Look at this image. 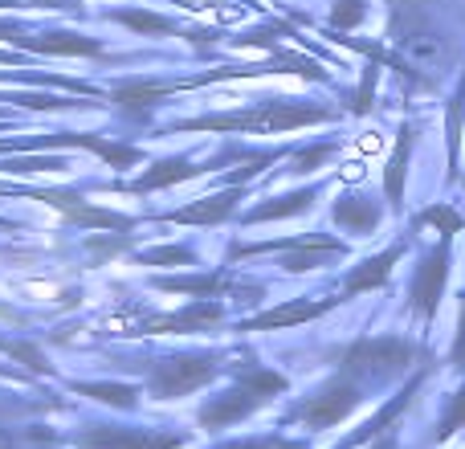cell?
I'll return each mask as SVG.
<instances>
[{
	"mask_svg": "<svg viewBox=\"0 0 465 449\" xmlns=\"http://www.w3.org/2000/svg\"><path fill=\"white\" fill-rule=\"evenodd\" d=\"M331 111L306 103H262L245 106V111L229 115H204V119H184L176 131H257V135H282L294 127H311V123H327Z\"/></svg>",
	"mask_w": 465,
	"mask_h": 449,
	"instance_id": "obj_1",
	"label": "cell"
},
{
	"mask_svg": "<svg viewBox=\"0 0 465 449\" xmlns=\"http://www.w3.org/2000/svg\"><path fill=\"white\" fill-rule=\"evenodd\" d=\"M420 347L404 335H368L343 352V376L351 380H392L412 368Z\"/></svg>",
	"mask_w": 465,
	"mask_h": 449,
	"instance_id": "obj_2",
	"label": "cell"
},
{
	"mask_svg": "<svg viewBox=\"0 0 465 449\" xmlns=\"http://www.w3.org/2000/svg\"><path fill=\"white\" fill-rule=\"evenodd\" d=\"M278 393H286V376H278V372H270V368H241L237 372V388L225 393V396H217L213 404H204L201 409V425L204 429L237 425L241 417H249L257 404H265L270 396H278Z\"/></svg>",
	"mask_w": 465,
	"mask_h": 449,
	"instance_id": "obj_3",
	"label": "cell"
},
{
	"mask_svg": "<svg viewBox=\"0 0 465 449\" xmlns=\"http://www.w3.org/2000/svg\"><path fill=\"white\" fill-rule=\"evenodd\" d=\"M217 360L213 355H172V360H160L152 368V393L160 401H176V396H188L196 388H204L213 376H217Z\"/></svg>",
	"mask_w": 465,
	"mask_h": 449,
	"instance_id": "obj_4",
	"label": "cell"
},
{
	"mask_svg": "<svg viewBox=\"0 0 465 449\" xmlns=\"http://www.w3.org/2000/svg\"><path fill=\"white\" fill-rule=\"evenodd\" d=\"M29 147H86V152H98L111 168H131V164L143 160L139 147L127 144H106V139L82 135V131H57V135H41V139H0V152H29Z\"/></svg>",
	"mask_w": 465,
	"mask_h": 449,
	"instance_id": "obj_5",
	"label": "cell"
},
{
	"mask_svg": "<svg viewBox=\"0 0 465 449\" xmlns=\"http://www.w3.org/2000/svg\"><path fill=\"white\" fill-rule=\"evenodd\" d=\"M360 401H363L360 384H355L351 376H339V380H331L319 396H311L306 404H298L294 417L302 421V425H311V429H331V425H339L343 417H351V413L360 409Z\"/></svg>",
	"mask_w": 465,
	"mask_h": 449,
	"instance_id": "obj_6",
	"label": "cell"
},
{
	"mask_svg": "<svg viewBox=\"0 0 465 449\" xmlns=\"http://www.w3.org/2000/svg\"><path fill=\"white\" fill-rule=\"evenodd\" d=\"M265 249H286V257H282V265H286L290 274H306V270H319V265L335 262V257L347 254L343 241L335 237H294V241H265V245H245L237 249V254H265Z\"/></svg>",
	"mask_w": 465,
	"mask_h": 449,
	"instance_id": "obj_7",
	"label": "cell"
},
{
	"mask_svg": "<svg viewBox=\"0 0 465 449\" xmlns=\"http://www.w3.org/2000/svg\"><path fill=\"white\" fill-rule=\"evenodd\" d=\"M445 282H450V237L441 241V245L433 249V254L420 257L417 274H412V311L420 314V319H433L437 306H441V294H445Z\"/></svg>",
	"mask_w": 465,
	"mask_h": 449,
	"instance_id": "obj_8",
	"label": "cell"
},
{
	"mask_svg": "<svg viewBox=\"0 0 465 449\" xmlns=\"http://www.w3.org/2000/svg\"><path fill=\"white\" fill-rule=\"evenodd\" d=\"M180 434H152V429H114L94 425L78 437V449H180Z\"/></svg>",
	"mask_w": 465,
	"mask_h": 449,
	"instance_id": "obj_9",
	"label": "cell"
},
{
	"mask_svg": "<svg viewBox=\"0 0 465 449\" xmlns=\"http://www.w3.org/2000/svg\"><path fill=\"white\" fill-rule=\"evenodd\" d=\"M176 86H184V82H160V78H127L119 82V86L111 90V98L123 106L127 115H152L155 106H160V98H168Z\"/></svg>",
	"mask_w": 465,
	"mask_h": 449,
	"instance_id": "obj_10",
	"label": "cell"
},
{
	"mask_svg": "<svg viewBox=\"0 0 465 449\" xmlns=\"http://www.w3.org/2000/svg\"><path fill=\"white\" fill-rule=\"evenodd\" d=\"M335 303H311V298H290V303L273 306L265 314H253L249 323H241L245 331H282V327H298V323H311L319 314H327Z\"/></svg>",
	"mask_w": 465,
	"mask_h": 449,
	"instance_id": "obj_11",
	"label": "cell"
},
{
	"mask_svg": "<svg viewBox=\"0 0 465 449\" xmlns=\"http://www.w3.org/2000/svg\"><path fill=\"white\" fill-rule=\"evenodd\" d=\"M221 319H225V306H221L217 298H201V303L168 314V319H152L139 335H160V331H204V327H213V323H221Z\"/></svg>",
	"mask_w": 465,
	"mask_h": 449,
	"instance_id": "obj_12",
	"label": "cell"
},
{
	"mask_svg": "<svg viewBox=\"0 0 465 449\" xmlns=\"http://www.w3.org/2000/svg\"><path fill=\"white\" fill-rule=\"evenodd\" d=\"M241 196L245 193L232 185L229 193H213V196H204V201H193V205H184V209L168 213V221L172 224H221L225 217H232V209H237Z\"/></svg>",
	"mask_w": 465,
	"mask_h": 449,
	"instance_id": "obj_13",
	"label": "cell"
},
{
	"mask_svg": "<svg viewBox=\"0 0 465 449\" xmlns=\"http://www.w3.org/2000/svg\"><path fill=\"white\" fill-rule=\"evenodd\" d=\"M404 257V241H396V245H388L384 254H376V257H368V262H360L351 274H347V282H343V294H363V290H376V286H384L388 278H392V265Z\"/></svg>",
	"mask_w": 465,
	"mask_h": 449,
	"instance_id": "obj_14",
	"label": "cell"
},
{
	"mask_svg": "<svg viewBox=\"0 0 465 449\" xmlns=\"http://www.w3.org/2000/svg\"><path fill=\"white\" fill-rule=\"evenodd\" d=\"M21 49H33V54H74V57H86V54H103V41L94 37H78V33H41V37H16Z\"/></svg>",
	"mask_w": 465,
	"mask_h": 449,
	"instance_id": "obj_15",
	"label": "cell"
},
{
	"mask_svg": "<svg viewBox=\"0 0 465 449\" xmlns=\"http://www.w3.org/2000/svg\"><path fill=\"white\" fill-rule=\"evenodd\" d=\"M417 388H420V376H412V380H409V388H404V393H396L392 401H388L384 409H380L376 417H371L368 425L360 429V434H351V437H347L343 449H355V445H363V442H376V437H384L388 429H392V421L401 417L404 409H409V401H412V393H417Z\"/></svg>",
	"mask_w": 465,
	"mask_h": 449,
	"instance_id": "obj_16",
	"label": "cell"
},
{
	"mask_svg": "<svg viewBox=\"0 0 465 449\" xmlns=\"http://www.w3.org/2000/svg\"><path fill=\"white\" fill-rule=\"evenodd\" d=\"M209 168H201V164H188V160H163L155 164V168H147L143 176L131 185V193H155V188H172V185H184V180H196L204 176Z\"/></svg>",
	"mask_w": 465,
	"mask_h": 449,
	"instance_id": "obj_17",
	"label": "cell"
},
{
	"mask_svg": "<svg viewBox=\"0 0 465 449\" xmlns=\"http://www.w3.org/2000/svg\"><path fill=\"white\" fill-rule=\"evenodd\" d=\"M331 217H335V224H343L347 233H371L380 217H384V209L371 196H343V201H335Z\"/></svg>",
	"mask_w": 465,
	"mask_h": 449,
	"instance_id": "obj_18",
	"label": "cell"
},
{
	"mask_svg": "<svg viewBox=\"0 0 465 449\" xmlns=\"http://www.w3.org/2000/svg\"><path fill=\"white\" fill-rule=\"evenodd\" d=\"M409 155H412V131L401 127V144H396L392 160L384 168V193H388V205L401 209L404 205V180H409Z\"/></svg>",
	"mask_w": 465,
	"mask_h": 449,
	"instance_id": "obj_19",
	"label": "cell"
},
{
	"mask_svg": "<svg viewBox=\"0 0 465 449\" xmlns=\"http://www.w3.org/2000/svg\"><path fill=\"white\" fill-rule=\"evenodd\" d=\"M311 205H314V188H298V193H286V196H273V201H265V205H253V209L245 213V221L257 224V221L294 217V213H306Z\"/></svg>",
	"mask_w": 465,
	"mask_h": 449,
	"instance_id": "obj_20",
	"label": "cell"
},
{
	"mask_svg": "<svg viewBox=\"0 0 465 449\" xmlns=\"http://www.w3.org/2000/svg\"><path fill=\"white\" fill-rule=\"evenodd\" d=\"M160 290H176V294H193V298H213L225 286H232V278L225 270L217 274H188V278H155Z\"/></svg>",
	"mask_w": 465,
	"mask_h": 449,
	"instance_id": "obj_21",
	"label": "cell"
},
{
	"mask_svg": "<svg viewBox=\"0 0 465 449\" xmlns=\"http://www.w3.org/2000/svg\"><path fill=\"white\" fill-rule=\"evenodd\" d=\"M74 393H86L103 404H114V409H131L139 396L131 384H106V380H82V384H74Z\"/></svg>",
	"mask_w": 465,
	"mask_h": 449,
	"instance_id": "obj_22",
	"label": "cell"
},
{
	"mask_svg": "<svg viewBox=\"0 0 465 449\" xmlns=\"http://www.w3.org/2000/svg\"><path fill=\"white\" fill-rule=\"evenodd\" d=\"M119 25H127V29L135 33H176V25L168 21V16L160 13H143V8H119V13H111Z\"/></svg>",
	"mask_w": 465,
	"mask_h": 449,
	"instance_id": "obj_23",
	"label": "cell"
},
{
	"mask_svg": "<svg viewBox=\"0 0 465 449\" xmlns=\"http://www.w3.org/2000/svg\"><path fill=\"white\" fill-rule=\"evenodd\" d=\"M57 168H70V164L57 160V155H13V160L0 164V172H13V176H29V172H57Z\"/></svg>",
	"mask_w": 465,
	"mask_h": 449,
	"instance_id": "obj_24",
	"label": "cell"
},
{
	"mask_svg": "<svg viewBox=\"0 0 465 449\" xmlns=\"http://www.w3.org/2000/svg\"><path fill=\"white\" fill-rule=\"evenodd\" d=\"M0 352H8L13 360H21V364H29L33 372H41V376H49V364H45V355H41V347L37 344H29V339H0Z\"/></svg>",
	"mask_w": 465,
	"mask_h": 449,
	"instance_id": "obj_25",
	"label": "cell"
},
{
	"mask_svg": "<svg viewBox=\"0 0 465 449\" xmlns=\"http://www.w3.org/2000/svg\"><path fill=\"white\" fill-rule=\"evenodd\" d=\"M458 429H465V384L450 396V409H445V413H441V421H437V442L453 437Z\"/></svg>",
	"mask_w": 465,
	"mask_h": 449,
	"instance_id": "obj_26",
	"label": "cell"
},
{
	"mask_svg": "<svg viewBox=\"0 0 465 449\" xmlns=\"http://www.w3.org/2000/svg\"><path fill=\"white\" fill-rule=\"evenodd\" d=\"M139 262L143 265H193L196 254H193V245H160V249L139 254Z\"/></svg>",
	"mask_w": 465,
	"mask_h": 449,
	"instance_id": "obj_27",
	"label": "cell"
},
{
	"mask_svg": "<svg viewBox=\"0 0 465 449\" xmlns=\"http://www.w3.org/2000/svg\"><path fill=\"white\" fill-rule=\"evenodd\" d=\"M420 224H433L437 233L453 237V233H461V213H453L450 205H433V209L420 213Z\"/></svg>",
	"mask_w": 465,
	"mask_h": 449,
	"instance_id": "obj_28",
	"label": "cell"
},
{
	"mask_svg": "<svg viewBox=\"0 0 465 449\" xmlns=\"http://www.w3.org/2000/svg\"><path fill=\"white\" fill-rule=\"evenodd\" d=\"M363 16H368L363 0H335V8H331V25H335V29H355Z\"/></svg>",
	"mask_w": 465,
	"mask_h": 449,
	"instance_id": "obj_29",
	"label": "cell"
},
{
	"mask_svg": "<svg viewBox=\"0 0 465 449\" xmlns=\"http://www.w3.org/2000/svg\"><path fill=\"white\" fill-rule=\"evenodd\" d=\"M461 115H465V82L450 103V160L453 164H458V155H461Z\"/></svg>",
	"mask_w": 465,
	"mask_h": 449,
	"instance_id": "obj_30",
	"label": "cell"
},
{
	"mask_svg": "<svg viewBox=\"0 0 465 449\" xmlns=\"http://www.w3.org/2000/svg\"><path fill=\"white\" fill-rule=\"evenodd\" d=\"M5 103H21V106H33V111H54V106H78L74 98H62V95H5Z\"/></svg>",
	"mask_w": 465,
	"mask_h": 449,
	"instance_id": "obj_31",
	"label": "cell"
},
{
	"mask_svg": "<svg viewBox=\"0 0 465 449\" xmlns=\"http://www.w3.org/2000/svg\"><path fill=\"white\" fill-rule=\"evenodd\" d=\"M331 152H335V144H314V147H306V152L294 155V172H314V168H322V164L331 160Z\"/></svg>",
	"mask_w": 465,
	"mask_h": 449,
	"instance_id": "obj_32",
	"label": "cell"
},
{
	"mask_svg": "<svg viewBox=\"0 0 465 449\" xmlns=\"http://www.w3.org/2000/svg\"><path fill=\"white\" fill-rule=\"evenodd\" d=\"M371 90H376V65H371V70L363 74V86H360V95H355V103H351V111H355V115H363V111L371 106V103H368Z\"/></svg>",
	"mask_w": 465,
	"mask_h": 449,
	"instance_id": "obj_33",
	"label": "cell"
},
{
	"mask_svg": "<svg viewBox=\"0 0 465 449\" xmlns=\"http://www.w3.org/2000/svg\"><path fill=\"white\" fill-rule=\"evenodd\" d=\"M458 368H465V290H461V319H458V339H453V355H450Z\"/></svg>",
	"mask_w": 465,
	"mask_h": 449,
	"instance_id": "obj_34",
	"label": "cell"
},
{
	"mask_svg": "<svg viewBox=\"0 0 465 449\" xmlns=\"http://www.w3.org/2000/svg\"><path fill=\"white\" fill-rule=\"evenodd\" d=\"M217 449H273V437H245V442H229Z\"/></svg>",
	"mask_w": 465,
	"mask_h": 449,
	"instance_id": "obj_35",
	"label": "cell"
},
{
	"mask_svg": "<svg viewBox=\"0 0 465 449\" xmlns=\"http://www.w3.org/2000/svg\"><path fill=\"white\" fill-rule=\"evenodd\" d=\"M273 449H306V445H294V442H282V437H273Z\"/></svg>",
	"mask_w": 465,
	"mask_h": 449,
	"instance_id": "obj_36",
	"label": "cell"
},
{
	"mask_svg": "<svg viewBox=\"0 0 465 449\" xmlns=\"http://www.w3.org/2000/svg\"><path fill=\"white\" fill-rule=\"evenodd\" d=\"M376 449H396V442H392V437H384V442H380Z\"/></svg>",
	"mask_w": 465,
	"mask_h": 449,
	"instance_id": "obj_37",
	"label": "cell"
},
{
	"mask_svg": "<svg viewBox=\"0 0 465 449\" xmlns=\"http://www.w3.org/2000/svg\"><path fill=\"white\" fill-rule=\"evenodd\" d=\"M0 449H13V437H5V434H0Z\"/></svg>",
	"mask_w": 465,
	"mask_h": 449,
	"instance_id": "obj_38",
	"label": "cell"
},
{
	"mask_svg": "<svg viewBox=\"0 0 465 449\" xmlns=\"http://www.w3.org/2000/svg\"><path fill=\"white\" fill-rule=\"evenodd\" d=\"M8 5H13V0H0V8H8Z\"/></svg>",
	"mask_w": 465,
	"mask_h": 449,
	"instance_id": "obj_39",
	"label": "cell"
}]
</instances>
